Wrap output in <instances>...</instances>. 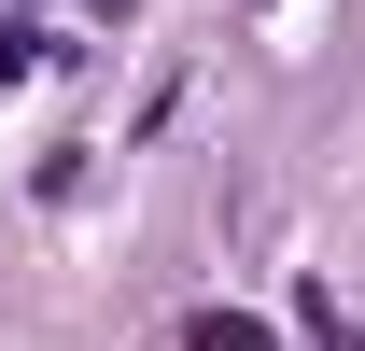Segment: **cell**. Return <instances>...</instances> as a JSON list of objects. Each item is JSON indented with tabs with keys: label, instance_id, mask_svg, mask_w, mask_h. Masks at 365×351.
<instances>
[{
	"label": "cell",
	"instance_id": "1",
	"mask_svg": "<svg viewBox=\"0 0 365 351\" xmlns=\"http://www.w3.org/2000/svg\"><path fill=\"white\" fill-rule=\"evenodd\" d=\"M182 351H267V323H253V309H197V323H182Z\"/></svg>",
	"mask_w": 365,
	"mask_h": 351
},
{
	"label": "cell",
	"instance_id": "2",
	"mask_svg": "<svg viewBox=\"0 0 365 351\" xmlns=\"http://www.w3.org/2000/svg\"><path fill=\"white\" fill-rule=\"evenodd\" d=\"M43 71V29H0V85H29Z\"/></svg>",
	"mask_w": 365,
	"mask_h": 351
}]
</instances>
